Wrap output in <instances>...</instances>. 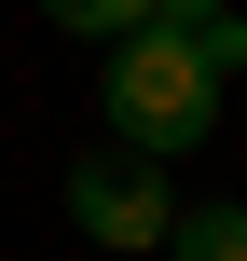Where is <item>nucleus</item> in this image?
<instances>
[{
    "label": "nucleus",
    "instance_id": "nucleus-1",
    "mask_svg": "<svg viewBox=\"0 0 247 261\" xmlns=\"http://www.w3.org/2000/svg\"><path fill=\"white\" fill-rule=\"evenodd\" d=\"M220 96H234V83H220L179 28H124V41H110V83H96L110 138H124V151H165V165H179L193 138H220Z\"/></svg>",
    "mask_w": 247,
    "mask_h": 261
},
{
    "label": "nucleus",
    "instance_id": "nucleus-2",
    "mask_svg": "<svg viewBox=\"0 0 247 261\" xmlns=\"http://www.w3.org/2000/svg\"><path fill=\"white\" fill-rule=\"evenodd\" d=\"M55 206H69V234H83V248H165V220H179V193H165V151H124V138H110V151H83V165H69V179H55Z\"/></svg>",
    "mask_w": 247,
    "mask_h": 261
},
{
    "label": "nucleus",
    "instance_id": "nucleus-3",
    "mask_svg": "<svg viewBox=\"0 0 247 261\" xmlns=\"http://www.w3.org/2000/svg\"><path fill=\"white\" fill-rule=\"evenodd\" d=\"M165 261H247V206H179L165 220Z\"/></svg>",
    "mask_w": 247,
    "mask_h": 261
},
{
    "label": "nucleus",
    "instance_id": "nucleus-4",
    "mask_svg": "<svg viewBox=\"0 0 247 261\" xmlns=\"http://www.w3.org/2000/svg\"><path fill=\"white\" fill-rule=\"evenodd\" d=\"M179 41H193V55L220 69V83H247V0H220V14H193Z\"/></svg>",
    "mask_w": 247,
    "mask_h": 261
},
{
    "label": "nucleus",
    "instance_id": "nucleus-5",
    "mask_svg": "<svg viewBox=\"0 0 247 261\" xmlns=\"http://www.w3.org/2000/svg\"><path fill=\"white\" fill-rule=\"evenodd\" d=\"M55 28H83V41H124V28H151V0H41Z\"/></svg>",
    "mask_w": 247,
    "mask_h": 261
},
{
    "label": "nucleus",
    "instance_id": "nucleus-6",
    "mask_svg": "<svg viewBox=\"0 0 247 261\" xmlns=\"http://www.w3.org/2000/svg\"><path fill=\"white\" fill-rule=\"evenodd\" d=\"M193 14H220V0H151V28H193Z\"/></svg>",
    "mask_w": 247,
    "mask_h": 261
}]
</instances>
